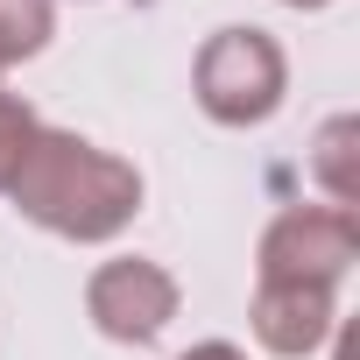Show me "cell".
<instances>
[{"label":"cell","mask_w":360,"mask_h":360,"mask_svg":"<svg viewBox=\"0 0 360 360\" xmlns=\"http://www.w3.org/2000/svg\"><path fill=\"white\" fill-rule=\"evenodd\" d=\"M15 212L36 219L43 233L57 240H113L134 212H141V169L85 134H64V127H36L15 184H8Z\"/></svg>","instance_id":"obj_1"},{"label":"cell","mask_w":360,"mask_h":360,"mask_svg":"<svg viewBox=\"0 0 360 360\" xmlns=\"http://www.w3.org/2000/svg\"><path fill=\"white\" fill-rule=\"evenodd\" d=\"M191 85L219 127H262L290 92V64L269 29H219V36H205Z\"/></svg>","instance_id":"obj_2"},{"label":"cell","mask_w":360,"mask_h":360,"mask_svg":"<svg viewBox=\"0 0 360 360\" xmlns=\"http://www.w3.org/2000/svg\"><path fill=\"white\" fill-rule=\"evenodd\" d=\"M353 262H360V219L346 205H290L255 255L262 283H325V290H339Z\"/></svg>","instance_id":"obj_3"},{"label":"cell","mask_w":360,"mask_h":360,"mask_svg":"<svg viewBox=\"0 0 360 360\" xmlns=\"http://www.w3.org/2000/svg\"><path fill=\"white\" fill-rule=\"evenodd\" d=\"M85 318L120 346H148L176 318V276L162 262H141V255L99 262L92 283H85Z\"/></svg>","instance_id":"obj_4"},{"label":"cell","mask_w":360,"mask_h":360,"mask_svg":"<svg viewBox=\"0 0 360 360\" xmlns=\"http://www.w3.org/2000/svg\"><path fill=\"white\" fill-rule=\"evenodd\" d=\"M255 339L276 353V360H304L332 339L339 325V297L325 283H262L255 290V311H248Z\"/></svg>","instance_id":"obj_5"},{"label":"cell","mask_w":360,"mask_h":360,"mask_svg":"<svg viewBox=\"0 0 360 360\" xmlns=\"http://www.w3.org/2000/svg\"><path fill=\"white\" fill-rule=\"evenodd\" d=\"M353 155H360V120H353V113H332V120L318 127L311 176L325 184V198L346 205V212H353V198H360V169H353Z\"/></svg>","instance_id":"obj_6"},{"label":"cell","mask_w":360,"mask_h":360,"mask_svg":"<svg viewBox=\"0 0 360 360\" xmlns=\"http://www.w3.org/2000/svg\"><path fill=\"white\" fill-rule=\"evenodd\" d=\"M57 36V0H0V71Z\"/></svg>","instance_id":"obj_7"},{"label":"cell","mask_w":360,"mask_h":360,"mask_svg":"<svg viewBox=\"0 0 360 360\" xmlns=\"http://www.w3.org/2000/svg\"><path fill=\"white\" fill-rule=\"evenodd\" d=\"M36 127H43V120H36V106H29L22 92H0V191L15 184V169H22Z\"/></svg>","instance_id":"obj_8"},{"label":"cell","mask_w":360,"mask_h":360,"mask_svg":"<svg viewBox=\"0 0 360 360\" xmlns=\"http://www.w3.org/2000/svg\"><path fill=\"white\" fill-rule=\"evenodd\" d=\"M176 360H248V353L226 346V339H205V346H191V353H176Z\"/></svg>","instance_id":"obj_9"},{"label":"cell","mask_w":360,"mask_h":360,"mask_svg":"<svg viewBox=\"0 0 360 360\" xmlns=\"http://www.w3.org/2000/svg\"><path fill=\"white\" fill-rule=\"evenodd\" d=\"M283 8H332V0H283Z\"/></svg>","instance_id":"obj_10"}]
</instances>
